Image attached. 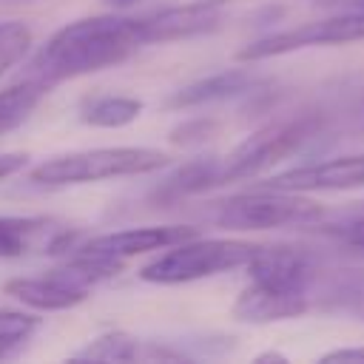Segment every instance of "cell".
Wrapping results in <instances>:
<instances>
[{"label":"cell","mask_w":364,"mask_h":364,"mask_svg":"<svg viewBox=\"0 0 364 364\" xmlns=\"http://www.w3.org/2000/svg\"><path fill=\"white\" fill-rule=\"evenodd\" d=\"M51 222L37 216H0V259L26 256L48 233Z\"/></svg>","instance_id":"15"},{"label":"cell","mask_w":364,"mask_h":364,"mask_svg":"<svg viewBox=\"0 0 364 364\" xmlns=\"http://www.w3.org/2000/svg\"><path fill=\"white\" fill-rule=\"evenodd\" d=\"M205 3H210V6H225L228 0H205Z\"/></svg>","instance_id":"27"},{"label":"cell","mask_w":364,"mask_h":364,"mask_svg":"<svg viewBox=\"0 0 364 364\" xmlns=\"http://www.w3.org/2000/svg\"><path fill=\"white\" fill-rule=\"evenodd\" d=\"M245 267L250 273V284L282 296H307V284L313 279V259L304 250L284 245H259Z\"/></svg>","instance_id":"8"},{"label":"cell","mask_w":364,"mask_h":364,"mask_svg":"<svg viewBox=\"0 0 364 364\" xmlns=\"http://www.w3.org/2000/svg\"><path fill=\"white\" fill-rule=\"evenodd\" d=\"M142 114V102L134 97H97L82 105L80 119L94 128H125Z\"/></svg>","instance_id":"16"},{"label":"cell","mask_w":364,"mask_h":364,"mask_svg":"<svg viewBox=\"0 0 364 364\" xmlns=\"http://www.w3.org/2000/svg\"><path fill=\"white\" fill-rule=\"evenodd\" d=\"M304 310H307V296H282L262 290L256 284L245 287L233 304V313L242 321H282V318H296Z\"/></svg>","instance_id":"12"},{"label":"cell","mask_w":364,"mask_h":364,"mask_svg":"<svg viewBox=\"0 0 364 364\" xmlns=\"http://www.w3.org/2000/svg\"><path fill=\"white\" fill-rule=\"evenodd\" d=\"M31 48V28L20 20L0 23V77L17 65Z\"/></svg>","instance_id":"19"},{"label":"cell","mask_w":364,"mask_h":364,"mask_svg":"<svg viewBox=\"0 0 364 364\" xmlns=\"http://www.w3.org/2000/svg\"><path fill=\"white\" fill-rule=\"evenodd\" d=\"M139 355L136 341L128 333H105L100 338H94L85 350H80L74 358H85V361H134Z\"/></svg>","instance_id":"18"},{"label":"cell","mask_w":364,"mask_h":364,"mask_svg":"<svg viewBox=\"0 0 364 364\" xmlns=\"http://www.w3.org/2000/svg\"><path fill=\"white\" fill-rule=\"evenodd\" d=\"M355 9H364V0H355Z\"/></svg>","instance_id":"28"},{"label":"cell","mask_w":364,"mask_h":364,"mask_svg":"<svg viewBox=\"0 0 364 364\" xmlns=\"http://www.w3.org/2000/svg\"><path fill=\"white\" fill-rule=\"evenodd\" d=\"M114 6H131V3H136V0H111Z\"/></svg>","instance_id":"26"},{"label":"cell","mask_w":364,"mask_h":364,"mask_svg":"<svg viewBox=\"0 0 364 364\" xmlns=\"http://www.w3.org/2000/svg\"><path fill=\"white\" fill-rule=\"evenodd\" d=\"M316 131H318V119L316 117H299V119H287V122H273V125L256 131L239 148H233V154H228V159H222L219 185L222 182H233V179H247V176H256V173L273 168L284 156L296 154Z\"/></svg>","instance_id":"5"},{"label":"cell","mask_w":364,"mask_h":364,"mask_svg":"<svg viewBox=\"0 0 364 364\" xmlns=\"http://www.w3.org/2000/svg\"><path fill=\"white\" fill-rule=\"evenodd\" d=\"M219 171H222V159H193L182 168H176L173 176H168L159 188H156V199L159 202H176L182 196L208 191L213 185H219Z\"/></svg>","instance_id":"14"},{"label":"cell","mask_w":364,"mask_h":364,"mask_svg":"<svg viewBox=\"0 0 364 364\" xmlns=\"http://www.w3.org/2000/svg\"><path fill=\"white\" fill-rule=\"evenodd\" d=\"M26 165V154H0V179L17 173Z\"/></svg>","instance_id":"24"},{"label":"cell","mask_w":364,"mask_h":364,"mask_svg":"<svg viewBox=\"0 0 364 364\" xmlns=\"http://www.w3.org/2000/svg\"><path fill=\"white\" fill-rule=\"evenodd\" d=\"M199 230L191 225H156V228H128V230H114V233H102L88 239L80 250L85 253H100V256H111V259H131L148 250H162L171 245H179L191 236H196Z\"/></svg>","instance_id":"10"},{"label":"cell","mask_w":364,"mask_h":364,"mask_svg":"<svg viewBox=\"0 0 364 364\" xmlns=\"http://www.w3.org/2000/svg\"><path fill=\"white\" fill-rule=\"evenodd\" d=\"M6 293L34 310H68V307H77L80 301H85V296H88L85 287L65 282L54 270L40 279H11V282H6Z\"/></svg>","instance_id":"11"},{"label":"cell","mask_w":364,"mask_h":364,"mask_svg":"<svg viewBox=\"0 0 364 364\" xmlns=\"http://www.w3.org/2000/svg\"><path fill=\"white\" fill-rule=\"evenodd\" d=\"M321 361H364V347H353V350H333V353H327Z\"/></svg>","instance_id":"25"},{"label":"cell","mask_w":364,"mask_h":364,"mask_svg":"<svg viewBox=\"0 0 364 364\" xmlns=\"http://www.w3.org/2000/svg\"><path fill=\"white\" fill-rule=\"evenodd\" d=\"M361 40H364V9H355L347 14H336V17L316 20V23H301L296 28L253 40L245 48H239L236 60L256 63V60H270V57H282L290 51L313 48V46H341V43H361Z\"/></svg>","instance_id":"6"},{"label":"cell","mask_w":364,"mask_h":364,"mask_svg":"<svg viewBox=\"0 0 364 364\" xmlns=\"http://www.w3.org/2000/svg\"><path fill=\"white\" fill-rule=\"evenodd\" d=\"M40 318L20 310H0V358L37 330Z\"/></svg>","instance_id":"20"},{"label":"cell","mask_w":364,"mask_h":364,"mask_svg":"<svg viewBox=\"0 0 364 364\" xmlns=\"http://www.w3.org/2000/svg\"><path fill=\"white\" fill-rule=\"evenodd\" d=\"M48 88L31 77H26L20 85H11L6 91H0V134L17 128L31 111L34 105L40 102V97L46 94Z\"/></svg>","instance_id":"17"},{"label":"cell","mask_w":364,"mask_h":364,"mask_svg":"<svg viewBox=\"0 0 364 364\" xmlns=\"http://www.w3.org/2000/svg\"><path fill=\"white\" fill-rule=\"evenodd\" d=\"M222 20L219 6H210L205 0L185 3V6H171L162 9L151 17H139V40L142 46L148 43H168V40H185L196 37L205 31H213Z\"/></svg>","instance_id":"9"},{"label":"cell","mask_w":364,"mask_h":364,"mask_svg":"<svg viewBox=\"0 0 364 364\" xmlns=\"http://www.w3.org/2000/svg\"><path fill=\"white\" fill-rule=\"evenodd\" d=\"M262 188L296 191V193L364 188V154H344V156H333V159L287 168V171L264 179Z\"/></svg>","instance_id":"7"},{"label":"cell","mask_w":364,"mask_h":364,"mask_svg":"<svg viewBox=\"0 0 364 364\" xmlns=\"http://www.w3.org/2000/svg\"><path fill=\"white\" fill-rule=\"evenodd\" d=\"M168 154L156 148H91V151H74L54 159L40 162L28 179L37 185H85V182H102L117 176H139L151 173L168 165Z\"/></svg>","instance_id":"2"},{"label":"cell","mask_w":364,"mask_h":364,"mask_svg":"<svg viewBox=\"0 0 364 364\" xmlns=\"http://www.w3.org/2000/svg\"><path fill=\"white\" fill-rule=\"evenodd\" d=\"M208 219L233 230H267V228H307L324 219V208L304 193L259 188L247 193L213 202Z\"/></svg>","instance_id":"3"},{"label":"cell","mask_w":364,"mask_h":364,"mask_svg":"<svg viewBox=\"0 0 364 364\" xmlns=\"http://www.w3.org/2000/svg\"><path fill=\"white\" fill-rule=\"evenodd\" d=\"M333 299L347 310V313H355V316H364V276H355V273H347L336 290H333Z\"/></svg>","instance_id":"21"},{"label":"cell","mask_w":364,"mask_h":364,"mask_svg":"<svg viewBox=\"0 0 364 364\" xmlns=\"http://www.w3.org/2000/svg\"><path fill=\"white\" fill-rule=\"evenodd\" d=\"M333 233H336L338 239H344L350 247L364 250V210H358V213L341 219V222L333 228Z\"/></svg>","instance_id":"22"},{"label":"cell","mask_w":364,"mask_h":364,"mask_svg":"<svg viewBox=\"0 0 364 364\" xmlns=\"http://www.w3.org/2000/svg\"><path fill=\"white\" fill-rule=\"evenodd\" d=\"M139 46L142 40L136 20L114 17V14L85 17L51 34V40L31 60L28 77L51 88L63 80H74L117 65L128 60Z\"/></svg>","instance_id":"1"},{"label":"cell","mask_w":364,"mask_h":364,"mask_svg":"<svg viewBox=\"0 0 364 364\" xmlns=\"http://www.w3.org/2000/svg\"><path fill=\"white\" fill-rule=\"evenodd\" d=\"M259 245L242 242V239H185L179 245H171L168 253L159 259L148 262L139 270L142 282L154 284H182V282H196L208 279L233 267H245Z\"/></svg>","instance_id":"4"},{"label":"cell","mask_w":364,"mask_h":364,"mask_svg":"<svg viewBox=\"0 0 364 364\" xmlns=\"http://www.w3.org/2000/svg\"><path fill=\"white\" fill-rule=\"evenodd\" d=\"M210 122H205V119H199V122H191V125H182V128H176L173 134H171V139L173 142H199V139H208V134H210Z\"/></svg>","instance_id":"23"},{"label":"cell","mask_w":364,"mask_h":364,"mask_svg":"<svg viewBox=\"0 0 364 364\" xmlns=\"http://www.w3.org/2000/svg\"><path fill=\"white\" fill-rule=\"evenodd\" d=\"M250 85H253V77L242 68L219 71L213 77H205V80H196V82L179 88L168 100V105L171 108H193V105H205V102H219V100H230V97L250 91Z\"/></svg>","instance_id":"13"}]
</instances>
